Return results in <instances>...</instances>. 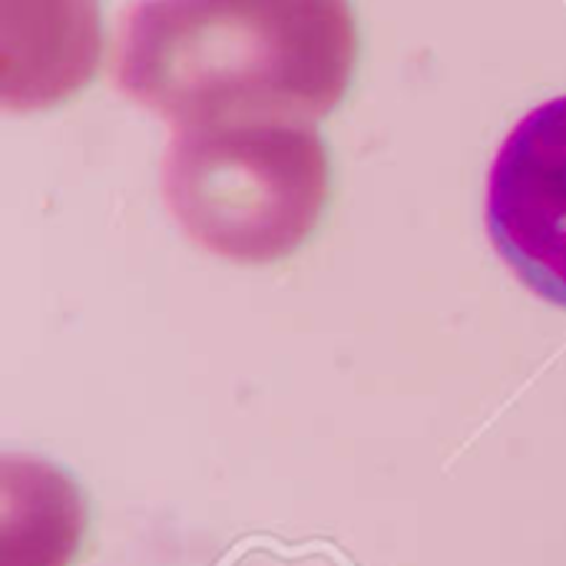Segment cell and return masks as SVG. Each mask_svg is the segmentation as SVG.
Listing matches in <instances>:
<instances>
[{
  "label": "cell",
  "mask_w": 566,
  "mask_h": 566,
  "mask_svg": "<svg viewBox=\"0 0 566 566\" xmlns=\"http://www.w3.org/2000/svg\"><path fill=\"white\" fill-rule=\"evenodd\" d=\"M328 186V149L312 126L176 129L163 159V196L186 235L249 265L292 255L315 232Z\"/></svg>",
  "instance_id": "obj_2"
},
{
  "label": "cell",
  "mask_w": 566,
  "mask_h": 566,
  "mask_svg": "<svg viewBox=\"0 0 566 566\" xmlns=\"http://www.w3.org/2000/svg\"><path fill=\"white\" fill-rule=\"evenodd\" d=\"M358 63L352 0H139L116 43V83L176 129L312 126Z\"/></svg>",
  "instance_id": "obj_1"
},
{
  "label": "cell",
  "mask_w": 566,
  "mask_h": 566,
  "mask_svg": "<svg viewBox=\"0 0 566 566\" xmlns=\"http://www.w3.org/2000/svg\"><path fill=\"white\" fill-rule=\"evenodd\" d=\"M488 232L514 275L566 308V96L531 109L488 179Z\"/></svg>",
  "instance_id": "obj_3"
}]
</instances>
